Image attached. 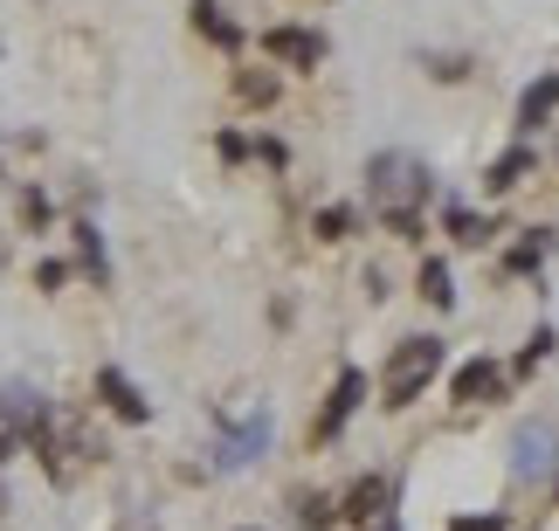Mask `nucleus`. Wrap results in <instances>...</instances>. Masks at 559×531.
I'll return each instance as SVG.
<instances>
[{
    "label": "nucleus",
    "instance_id": "obj_5",
    "mask_svg": "<svg viewBox=\"0 0 559 531\" xmlns=\"http://www.w3.org/2000/svg\"><path fill=\"white\" fill-rule=\"evenodd\" d=\"M97 394L111 400V414H124V421H145V414H153V408L139 400V387H132V379H124L118 366H104V373H97Z\"/></svg>",
    "mask_w": 559,
    "mask_h": 531
},
{
    "label": "nucleus",
    "instance_id": "obj_16",
    "mask_svg": "<svg viewBox=\"0 0 559 531\" xmlns=\"http://www.w3.org/2000/svg\"><path fill=\"white\" fill-rule=\"evenodd\" d=\"M14 456V429H8V414H0V462Z\"/></svg>",
    "mask_w": 559,
    "mask_h": 531
},
{
    "label": "nucleus",
    "instance_id": "obj_7",
    "mask_svg": "<svg viewBox=\"0 0 559 531\" xmlns=\"http://www.w3.org/2000/svg\"><path fill=\"white\" fill-rule=\"evenodd\" d=\"M552 111H559V76H539V83H532V90L519 97V124L532 132V124H546Z\"/></svg>",
    "mask_w": 559,
    "mask_h": 531
},
{
    "label": "nucleus",
    "instance_id": "obj_8",
    "mask_svg": "<svg viewBox=\"0 0 559 531\" xmlns=\"http://www.w3.org/2000/svg\"><path fill=\"white\" fill-rule=\"evenodd\" d=\"M490 394H498V366H490V359H469V366L456 373V400L477 408V400H490Z\"/></svg>",
    "mask_w": 559,
    "mask_h": 531
},
{
    "label": "nucleus",
    "instance_id": "obj_6",
    "mask_svg": "<svg viewBox=\"0 0 559 531\" xmlns=\"http://www.w3.org/2000/svg\"><path fill=\"white\" fill-rule=\"evenodd\" d=\"M346 518H353V524H373V518H386V476H359V483H353V497H346Z\"/></svg>",
    "mask_w": 559,
    "mask_h": 531
},
{
    "label": "nucleus",
    "instance_id": "obj_11",
    "mask_svg": "<svg viewBox=\"0 0 559 531\" xmlns=\"http://www.w3.org/2000/svg\"><path fill=\"white\" fill-rule=\"evenodd\" d=\"M449 236H456L463 249H477V242L490 236V221H484V215H469V207H449Z\"/></svg>",
    "mask_w": 559,
    "mask_h": 531
},
{
    "label": "nucleus",
    "instance_id": "obj_17",
    "mask_svg": "<svg viewBox=\"0 0 559 531\" xmlns=\"http://www.w3.org/2000/svg\"><path fill=\"white\" fill-rule=\"evenodd\" d=\"M373 531H401V524H394V518H373Z\"/></svg>",
    "mask_w": 559,
    "mask_h": 531
},
{
    "label": "nucleus",
    "instance_id": "obj_15",
    "mask_svg": "<svg viewBox=\"0 0 559 531\" xmlns=\"http://www.w3.org/2000/svg\"><path fill=\"white\" fill-rule=\"evenodd\" d=\"M235 90H242L249 104H270V97H276V83H270V76H242V83H235Z\"/></svg>",
    "mask_w": 559,
    "mask_h": 531
},
{
    "label": "nucleus",
    "instance_id": "obj_13",
    "mask_svg": "<svg viewBox=\"0 0 559 531\" xmlns=\"http://www.w3.org/2000/svg\"><path fill=\"white\" fill-rule=\"evenodd\" d=\"M346 228H353V215H346V207H325V215H318V236H325V242H338Z\"/></svg>",
    "mask_w": 559,
    "mask_h": 531
},
{
    "label": "nucleus",
    "instance_id": "obj_4",
    "mask_svg": "<svg viewBox=\"0 0 559 531\" xmlns=\"http://www.w3.org/2000/svg\"><path fill=\"white\" fill-rule=\"evenodd\" d=\"M263 49H270L276 62H290V70H311V62L325 56V41H318L311 28H270V35H263Z\"/></svg>",
    "mask_w": 559,
    "mask_h": 531
},
{
    "label": "nucleus",
    "instance_id": "obj_12",
    "mask_svg": "<svg viewBox=\"0 0 559 531\" xmlns=\"http://www.w3.org/2000/svg\"><path fill=\"white\" fill-rule=\"evenodd\" d=\"M421 297H428L436 311L456 304V290H449V269H442V263H421Z\"/></svg>",
    "mask_w": 559,
    "mask_h": 531
},
{
    "label": "nucleus",
    "instance_id": "obj_3",
    "mask_svg": "<svg viewBox=\"0 0 559 531\" xmlns=\"http://www.w3.org/2000/svg\"><path fill=\"white\" fill-rule=\"evenodd\" d=\"M359 400H367V373L346 366V373H338V387H332V400H325V414L311 421V442H332L338 429H346V414L359 408Z\"/></svg>",
    "mask_w": 559,
    "mask_h": 531
},
{
    "label": "nucleus",
    "instance_id": "obj_9",
    "mask_svg": "<svg viewBox=\"0 0 559 531\" xmlns=\"http://www.w3.org/2000/svg\"><path fill=\"white\" fill-rule=\"evenodd\" d=\"M532 173V145H511V153L490 166V194H511V186H519Z\"/></svg>",
    "mask_w": 559,
    "mask_h": 531
},
{
    "label": "nucleus",
    "instance_id": "obj_14",
    "mask_svg": "<svg viewBox=\"0 0 559 531\" xmlns=\"http://www.w3.org/2000/svg\"><path fill=\"white\" fill-rule=\"evenodd\" d=\"M297 518H305V524L318 531V524H332L338 511H332V497H305V511H297Z\"/></svg>",
    "mask_w": 559,
    "mask_h": 531
},
{
    "label": "nucleus",
    "instance_id": "obj_10",
    "mask_svg": "<svg viewBox=\"0 0 559 531\" xmlns=\"http://www.w3.org/2000/svg\"><path fill=\"white\" fill-rule=\"evenodd\" d=\"M193 28H207L214 41H222V49H235V41H242V28H228V21H222V8H214V0H193Z\"/></svg>",
    "mask_w": 559,
    "mask_h": 531
},
{
    "label": "nucleus",
    "instance_id": "obj_1",
    "mask_svg": "<svg viewBox=\"0 0 559 531\" xmlns=\"http://www.w3.org/2000/svg\"><path fill=\"white\" fill-rule=\"evenodd\" d=\"M367 194L380 207V221L401 242H421V201H428V166L415 153H380L367 166Z\"/></svg>",
    "mask_w": 559,
    "mask_h": 531
},
{
    "label": "nucleus",
    "instance_id": "obj_2",
    "mask_svg": "<svg viewBox=\"0 0 559 531\" xmlns=\"http://www.w3.org/2000/svg\"><path fill=\"white\" fill-rule=\"evenodd\" d=\"M442 373V338H401L394 346V359H386V408H407V400H415L428 379Z\"/></svg>",
    "mask_w": 559,
    "mask_h": 531
}]
</instances>
